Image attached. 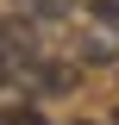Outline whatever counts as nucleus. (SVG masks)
<instances>
[{
    "mask_svg": "<svg viewBox=\"0 0 119 125\" xmlns=\"http://www.w3.org/2000/svg\"><path fill=\"white\" fill-rule=\"evenodd\" d=\"M0 56H6L13 75H25L31 62H44V44H38V31H31L25 19H6V25H0Z\"/></svg>",
    "mask_w": 119,
    "mask_h": 125,
    "instance_id": "obj_1",
    "label": "nucleus"
},
{
    "mask_svg": "<svg viewBox=\"0 0 119 125\" xmlns=\"http://www.w3.org/2000/svg\"><path fill=\"white\" fill-rule=\"evenodd\" d=\"M25 88L31 94H69L75 88V69H69V62H31V69H25Z\"/></svg>",
    "mask_w": 119,
    "mask_h": 125,
    "instance_id": "obj_2",
    "label": "nucleus"
},
{
    "mask_svg": "<svg viewBox=\"0 0 119 125\" xmlns=\"http://www.w3.org/2000/svg\"><path fill=\"white\" fill-rule=\"evenodd\" d=\"M82 62H113V38H107V31L82 38Z\"/></svg>",
    "mask_w": 119,
    "mask_h": 125,
    "instance_id": "obj_3",
    "label": "nucleus"
},
{
    "mask_svg": "<svg viewBox=\"0 0 119 125\" xmlns=\"http://www.w3.org/2000/svg\"><path fill=\"white\" fill-rule=\"evenodd\" d=\"M0 125H44L38 106H0Z\"/></svg>",
    "mask_w": 119,
    "mask_h": 125,
    "instance_id": "obj_4",
    "label": "nucleus"
},
{
    "mask_svg": "<svg viewBox=\"0 0 119 125\" xmlns=\"http://www.w3.org/2000/svg\"><path fill=\"white\" fill-rule=\"evenodd\" d=\"M75 6H82V0H31V13H50V19H57V13H75Z\"/></svg>",
    "mask_w": 119,
    "mask_h": 125,
    "instance_id": "obj_5",
    "label": "nucleus"
},
{
    "mask_svg": "<svg viewBox=\"0 0 119 125\" xmlns=\"http://www.w3.org/2000/svg\"><path fill=\"white\" fill-rule=\"evenodd\" d=\"M88 6H94L100 19H113V25H119V0H88Z\"/></svg>",
    "mask_w": 119,
    "mask_h": 125,
    "instance_id": "obj_6",
    "label": "nucleus"
}]
</instances>
